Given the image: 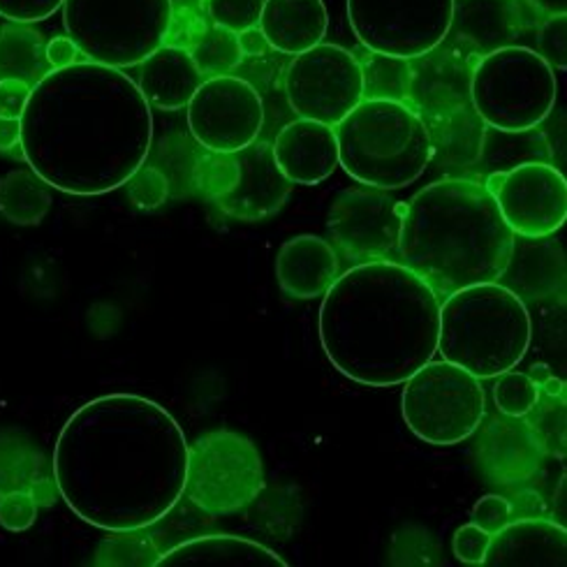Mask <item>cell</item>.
<instances>
[{
	"label": "cell",
	"instance_id": "1",
	"mask_svg": "<svg viewBox=\"0 0 567 567\" xmlns=\"http://www.w3.org/2000/svg\"><path fill=\"white\" fill-rule=\"evenodd\" d=\"M188 450L167 408L137 394H105L76 408L61 429L54 480L89 526L137 533L184 498Z\"/></svg>",
	"mask_w": 567,
	"mask_h": 567
},
{
	"label": "cell",
	"instance_id": "2",
	"mask_svg": "<svg viewBox=\"0 0 567 567\" xmlns=\"http://www.w3.org/2000/svg\"><path fill=\"white\" fill-rule=\"evenodd\" d=\"M153 114L123 70L74 63L33 86L21 114V153L49 188L93 197L123 188L148 158Z\"/></svg>",
	"mask_w": 567,
	"mask_h": 567
},
{
	"label": "cell",
	"instance_id": "3",
	"mask_svg": "<svg viewBox=\"0 0 567 567\" xmlns=\"http://www.w3.org/2000/svg\"><path fill=\"white\" fill-rule=\"evenodd\" d=\"M318 331L341 375L367 386H396L437 352L441 299L401 262H362L322 297Z\"/></svg>",
	"mask_w": 567,
	"mask_h": 567
},
{
	"label": "cell",
	"instance_id": "4",
	"mask_svg": "<svg viewBox=\"0 0 567 567\" xmlns=\"http://www.w3.org/2000/svg\"><path fill=\"white\" fill-rule=\"evenodd\" d=\"M517 237L484 186L445 178L412 197L401 220V265L445 299L480 282H496L512 265Z\"/></svg>",
	"mask_w": 567,
	"mask_h": 567
},
{
	"label": "cell",
	"instance_id": "5",
	"mask_svg": "<svg viewBox=\"0 0 567 567\" xmlns=\"http://www.w3.org/2000/svg\"><path fill=\"white\" fill-rule=\"evenodd\" d=\"M533 339V322L519 295L501 282H480L441 301L437 352L477 380L519 367Z\"/></svg>",
	"mask_w": 567,
	"mask_h": 567
},
{
	"label": "cell",
	"instance_id": "6",
	"mask_svg": "<svg viewBox=\"0 0 567 567\" xmlns=\"http://www.w3.org/2000/svg\"><path fill=\"white\" fill-rule=\"evenodd\" d=\"M333 133L339 167L362 186L380 190L415 184L433 156L426 123L401 100L364 97Z\"/></svg>",
	"mask_w": 567,
	"mask_h": 567
},
{
	"label": "cell",
	"instance_id": "7",
	"mask_svg": "<svg viewBox=\"0 0 567 567\" xmlns=\"http://www.w3.org/2000/svg\"><path fill=\"white\" fill-rule=\"evenodd\" d=\"M63 23L91 63L125 70L167 42L174 0H65Z\"/></svg>",
	"mask_w": 567,
	"mask_h": 567
},
{
	"label": "cell",
	"instance_id": "8",
	"mask_svg": "<svg viewBox=\"0 0 567 567\" xmlns=\"http://www.w3.org/2000/svg\"><path fill=\"white\" fill-rule=\"evenodd\" d=\"M558 95L554 68L528 47H501L486 54L471 82L482 121L505 135H524L543 123Z\"/></svg>",
	"mask_w": 567,
	"mask_h": 567
},
{
	"label": "cell",
	"instance_id": "9",
	"mask_svg": "<svg viewBox=\"0 0 567 567\" xmlns=\"http://www.w3.org/2000/svg\"><path fill=\"white\" fill-rule=\"evenodd\" d=\"M403 420L420 441L452 447L471 437L486 410L482 382L450 362H429L405 380Z\"/></svg>",
	"mask_w": 567,
	"mask_h": 567
},
{
	"label": "cell",
	"instance_id": "10",
	"mask_svg": "<svg viewBox=\"0 0 567 567\" xmlns=\"http://www.w3.org/2000/svg\"><path fill=\"white\" fill-rule=\"evenodd\" d=\"M265 488L262 454L244 433L216 429L190 445L186 494L202 512L227 517L252 505Z\"/></svg>",
	"mask_w": 567,
	"mask_h": 567
},
{
	"label": "cell",
	"instance_id": "11",
	"mask_svg": "<svg viewBox=\"0 0 567 567\" xmlns=\"http://www.w3.org/2000/svg\"><path fill=\"white\" fill-rule=\"evenodd\" d=\"M456 0H348L354 38L371 54L412 61L452 31Z\"/></svg>",
	"mask_w": 567,
	"mask_h": 567
},
{
	"label": "cell",
	"instance_id": "12",
	"mask_svg": "<svg viewBox=\"0 0 567 567\" xmlns=\"http://www.w3.org/2000/svg\"><path fill=\"white\" fill-rule=\"evenodd\" d=\"M286 95L299 118L337 127L367 95L362 63L337 44H316L292 59Z\"/></svg>",
	"mask_w": 567,
	"mask_h": 567
},
{
	"label": "cell",
	"instance_id": "13",
	"mask_svg": "<svg viewBox=\"0 0 567 567\" xmlns=\"http://www.w3.org/2000/svg\"><path fill=\"white\" fill-rule=\"evenodd\" d=\"M188 127L212 153H237L250 146L265 125V102L241 76H209L188 102Z\"/></svg>",
	"mask_w": 567,
	"mask_h": 567
},
{
	"label": "cell",
	"instance_id": "14",
	"mask_svg": "<svg viewBox=\"0 0 567 567\" xmlns=\"http://www.w3.org/2000/svg\"><path fill=\"white\" fill-rule=\"evenodd\" d=\"M514 237L545 239L567 220V182L547 163H519L494 172L484 186Z\"/></svg>",
	"mask_w": 567,
	"mask_h": 567
},
{
	"label": "cell",
	"instance_id": "15",
	"mask_svg": "<svg viewBox=\"0 0 567 567\" xmlns=\"http://www.w3.org/2000/svg\"><path fill=\"white\" fill-rule=\"evenodd\" d=\"M403 209L405 204L390 190L371 186L341 190L329 206V237L346 260L359 265L384 260L399 248Z\"/></svg>",
	"mask_w": 567,
	"mask_h": 567
},
{
	"label": "cell",
	"instance_id": "16",
	"mask_svg": "<svg viewBox=\"0 0 567 567\" xmlns=\"http://www.w3.org/2000/svg\"><path fill=\"white\" fill-rule=\"evenodd\" d=\"M237 184L216 202L218 209L241 223H260L276 216L288 204L292 184L278 169L271 144L255 140L237 151Z\"/></svg>",
	"mask_w": 567,
	"mask_h": 567
},
{
	"label": "cell",
	"instance_id": "17",
	"mask_svg": "<svg viewBox=\"0 0 567 567\" xmlns=\"http://www.w3.org/2000/svg\"><path fill=\"white\" fill-rule=\"evenodd\" d=\"M274 158L292 186H318L339 167V142L331 125L297 118L276 135Z\"/></svg>",
	"mask_w": 567,
	"mask_h": 567
},
{
	"label": "cell",
	"instance_id": "18",
	"mask_svg": "<svg viewBox=\"0 0 567 567\" xmlns=\"http://www.w3.org/2000/svg\"><path fill=\"white\" fill-rule=\"evenodd\" d=\"M486 567H565L567 530L549 519L509 522L492 535Z\"/></svg>",
	"mask_w": 567,
	"mask_h": 567
},
{
	"label": "cell",
	"instance_id": "19",
	"mask_svg": "<svg viewBox=\"0 0 567 567\" xmlns=\"http://www.w3.org/2000/svg\"><path fill=\"white\" fill-rule=\"evenodd\" d=\"M341 276V262L333 246L316 235H299L286 241L276 257V278L290 299L324 297Z\"/></svg>",
	"mask_w": 567,
	"mask_h": 567
},
{
	"label": "cell",
	"instance_id": "20",
	"mask_svg": "<svg viewBox=\"0 0 567 567\" xmlns=\"http://www.w3.org/2000/svg\"><path fill=\"white\" fill-rule=\"evenodd\" d=\"M204 74L197 70L190 51L178 44H163L140 63V91L151 107L165 112L188 107L202 86Z\"/></svg>",
	"mask_w": 567,
	"mask_h": 567
},
{
	"label": "cell",
	"instance_id": "21",
	"mask_svg": "<svg viewBox=\"0 0 567 567\" xmlns=\"http://www.w3.org/2000/svg\"><path fill=\"white\" fill-rule=\"evenodd\" d=\"M158 567H288V560L248 537L202 535L161 554Z\"/></svg>",
	"mask_w": 567,
	"mask_h": 567
},
{
	"label": "cell",
	"instance_id": "22",
	"mask_svg": "<svg viewBox=\"0 0 567 567\" xmlns=\"http://www.w3.org/2000/svg\"><path fill=\"white\" fill-rule=\"evenodd\" d=\"M257 25L271 49L297 56L322 42L329 12L322 0H265Z\"/></svg>",
	"mask_w": 567,
	"mask_h": 567
},
{
	"label": "cell",
	"instance_id": "23",
	"mask_svg": "<svg viewBox=\"0 0 567 567\" xmlns=\"http://www.w3.org/2000/svg\"><path fill=\"white\" fill-rule=\"evenodd\" d=\"M51 209V190L33 169H12L0 182V214L14 225H40Z\"/></svg>",
	"mask_w": 567,
	"mask_h": 567
},
{
	"label": "cell",
	"instance_id": "24",
	"mask_svg": "<svg viewBox=\"0 0 567 567\" xmlns=\"http://www.w3.org/2000/svg\"><path fill=\"white\" fill-rule=\"evenodd\" d=\"M44 42L40 35L23 29H6L0 33V80L17 76L35 84L47 72H51L44 59Z\"/></svg>",
	"mask_w": 567,
	"mask_h": 567
},
{
	"label": "cell",
	"instance_id": "25",
	"mask_svg": "<svg viewBox=\"0 0 567 567\" xmlns=\"http://www.w3.org/2000/svg\"><path fill=\"white\" fill-rule=\"evenodd\" d=\"M188 51L197 70L204 74V80L229 74L244 61L237 33L225 31L214 23L206 25V29L193 40V47Z\"/></svg>",
	"mask_w": 567,
	"mask_h": 567
},
{
	"label": "cell",
	"instance_id": "26",
	"mask_svg": "<svg viewBox=\"0 0 567 567\" xmlns=\"http://www.w3.org/2000/svg\"><path fill=\"white\" fill-rule=\"evenodd\" d=\"M496 408L507 417H526L539 403V386L530 375L519 371H505L494 386Z\"/></svg>",
	"mask_w": 567,
	"mask_h": 567
},
{
	"label": "cell",
	"instance_id": "27",
	"mask_svg": "<svg viewBox=\"0 0 567 567\" xmlns=\"http://www.w3.org/2000/svg\"><path fill=\"white\" fill-rule=\"evenodd\" d=\"M237 176H239L237 153L206 151V156L195 167V186L204 193V197L218 202L235 188Z\"/></svg>",
	"mask_w": 567,
	"mask_h": 567
},
{
	"label": "cell",
	"instance_id": "28",
	"mask_svg": "<svg viewBox=\"0 0 567 567\" xmlns=\"http://www.w3.org/2000/svg\"><path fill=\"white\" fill-rule=\"evenodd\" d=\"M204 8L214 25L241 33L260 23L265 0H204Z\"/></svg>",
	"mask_w": 567,
	"mask_h": 567
},
{
	"label": "cell",
	"instance_id": "29",
	"mask_svg": "<svg viewBox=\"0 0 567 567\" xmlns=\"http://www.w3.org/2000/svg\"><path fill=\"white\" fill-rule=\"evenodd\" d=\"M125 537H114L102 543L95 554V565H158L161 551L146 539L127 537L131 533H118Z\"/></svg>",
	"mask_w": 567,
	"mask_h": 567
},
{
	"label": "cell",
	"instance_id": "30",
	"mask_svg": "<svg viewBox=\"0 0 567 567\" xmlns=\"http://www.w3.org/2000/svg\"><path fill=\"white\" fill-rule=\"evenodd\" d=\"M127 199H131L142 212H156L169 197V182L158 167L142 165L125 182Z\"/></svg>",
	"mask_w": 567,
	"mask_h": 567
},
{
	"label": "cell",
	"instance_id": "31",
	"mask_svg": "<svg viewBox=\"0 0 567 567\" xmlns=\"http://www.w3.org/2000/svg\"><path fill=\"white\" fill-rule=\"evenodd\" d=\"M38 519V501L31 492H10L0 496V526L21 533L29 530Z\"/></svg>",
	"mask_w": 567,
	"mask_h": 567
},
{
	"label": "cell",
	"instance_id": "32",
	"mask_svg": "<svg viewBox=\"0 0 567 567\" xmlns=\"http://www.w3.org/2000/svg\"><path fill=\"white\" fill-rule=\"evenodd\" d=\"M567 14L551 17L543 29H539L537 38V54L543 56L551 68H565L567 65Z\"/></svg>",
	"mask_w": 567,
	"mask_h": 567
},
{
	"label": "cell",
	"instance_id": "33",
	"mask_svg": "<svg viewBox=\"0 0 567 567\" xmlns=\"http://www.w3.org/2000/svg\"><path fill=\"white\" fill-rule=\"evenodd\" d=\"M512 522V505L507 498L488 494L482 496L473 512H471V524L480 526L482 530H486L488 535H496L498 530H503L507 524Z\"/></svg>",
	"mask_w": 567,
	"mask_h": 567
},
{
	"label": "cell",
	"instance_id": "34",
	"mask_svg": "<svg viewBox=\"0 0 567 567\" xmlns=\"http://www.w3.org/2000/svg\"><path fill=\"white\" fill-rule=\"evenodd\" d=\"M65 0H0V17L12 23L44 21L63 8Z\"/></svg>",
	"mask_w": 567,
	"mask_h": 567
},
{
	"label": "cell",
	"instance_id": "35",
	"mask_svg": "<svg viewBox=\"0 0 567 567\" xmlns=\"http://www.w3.org/2000/svg\"><path fill=\"white\" fill-rule=\"evenodd\" d=\"M488 545H492V535H488L486 530H482L475 524H466L454 533L452 549H454V556L461 563L482 565V560L488 551Z\"/></svg>",
	"mask_w": 567,
	"mask_h": 567
},
{
	"label": "cell",
	"instance_id": "36",
	"mask_svg": "<svg viewBox=\"0 0 567 567\" xmlns=\"http://www.w3.org/2000/svg\"><path fill=\"white\" fill-rule=\"evenodd\" d=\"M33 84L17 80V76H6L0 80V118L21 121V114L29 105Z\"/></svg>",
	"mask_w": 567,
	"mask_h": 567
},
{
	"label": "cell",
	"instance_id": "37",
	"mask_svg": "<svg viewBox=\"0 0 567 567\" xmlns=\"http://www.w3.org/2000/svg\"><path fill=\"white\" fill-rule=\"evenodd\" d=\"M82 51L72 42V38H51L44 47V59L51 70H65L76 63Z\"/></svg>",
	"mask_w": 567,
	"mask_h": 567
},
{
	"label": "cell",
	"instance_id": "38",
	"mask_svg": "<svg viewBox=\"0 0 567 567\" xmlns=\"http://www.w3.org/2000/svg\"><path fill=\"white\" fill-rule=\"evenodd\" d=\"M237 40H239L244 59L246 56H262L267 47H269L262 31H260V25H252V29H246V31L237 33Z\"/></svg>",
	"mask_w": 567,
	"mask_h": 567
},
{
	"label": "cell",
	"instance_id": "39",
	"mask_svg": "<svg viewBox=\"0 0 567 567\" xmlns=\"http://www.w3.org/2000/svg\"><path fill=\"white\" fill-rule=\"evenodd\" d=\"M21 148V121L0 118V151Z\"/></svg>",
	"mask_w": 567,
	"mask_h": 567
},
{
	"label": "cell",
	"instance_id": "40",
	"mask_svg": "<svg viewBox=\"0 0 567 567\" xmlns=\"http://www.w3.org/2000/svg\"><path fill=\"white\" fill-rule=\"evenodd\" d=\"M530 3L547 12L549 17H558V14H567V0H530Z\"/></svg>",
	"mask_w": 567,
	"mask_h": 567
},
{
	"label": "cell",
	"instance_id": "41",
	"mask_svg": "<svg viewBox=\"0 0 567 567\" xmlns=\"http://www.w3.org/2000/svg\"><path fill=\"white\" fill-rule=\"evenodd\" d=\"M539 390H545L549 396H563L565 394V384H563V380L549 375L543 384H539Z\"/></svg>",
	"mask_w": 567,
	"mask_h": 567
},
{
	"label": "cell",
	"instance_id": "42",
	"mask_svg": "<svg viewBox=\"0 0 567 567\" xmlns=\"http://www.w3.org/2000/svg\"><path fill=\"white\" fill-rule=\"evenodd\" d=\"M549 375H551V373H549V367H547V364H535V367L530 369V378H533V382H535L537 386L543 384Z\"/></svg>",
	"mask_w": 567,
	"mask_h": 567
}]
</instances>
